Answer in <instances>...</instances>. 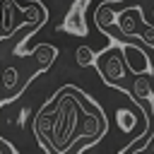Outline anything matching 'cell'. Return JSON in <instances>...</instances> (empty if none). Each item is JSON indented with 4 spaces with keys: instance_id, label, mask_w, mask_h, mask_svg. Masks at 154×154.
Here are the masks:
<instances>
[{
    "instance_id": "obj_6",
    "label": "cell",
    "mask_w": 154,
    "mask_h": 154,
    "mask_svg": "<svg viewBox=\"0 0 154 154\" xmlns=\"http://www.w3.org/2000/svg\"><path fill=\"white\" fill-rule=\"evenodd\" d=\"M75 60H77V65H79V67H89V65H94L96 53H94L89 46H79V48L75 51Z\"/></svg>"
},
{
    "instance_id": "obj_7",
    "label": "cell",
    "mask_w": 154,
    "mask_h": 154,
    "mask_svg": "<svg viewBox=\"0 0 154 154\" xmlns=\"http://www.w3.org/2000/svg\"><path fill=\"white\" fill-rule=\"evenodd\" d=\"M135 96L137 99H152V87H149V79L144 75H140L135 79Z\"/></svg>"
},
{
    "instance_id": "obj_3",
    "label": "cell",
    "mask_w": 154,
    "mask_h": 154,
    "mask_svg": "<svg viewBox=\"0 0 154 154\" xmlns=\"http://www.w3.org/2000/svg\"><path fill=\"white\" fill-rule=\"evenodd\" d=\"M147 19L142 17V10L135 5V7H128L123 10L120 14H116V26L120 31V38L128 41V38H137V24H144Z\"/></svg>"
},
{
    "instance_id": "obj_4",
    "label": "cell",
    "mask_w": 154,
    "mask_h": 154,
    "mask_svg": "<svg viewBox=\"0 0 154 154\" xmlns=\"http://www.w3.org/2000/svg\"><path fill=\"white\" fill-rule=\"evenodd\" d=\"M89 7V0H77L72 2L65 22L58 26L60 31H67L72 36H87V22H84V10Z\"/></svg>"
},
{
    "instance_id": "obj_5",
    "label": "cell",
    "mask_w": 154,
    "mask_h": 154,
    "mask_svg": "<svg viewBox=\"0 0 154 154\" xmlns=\"http://www.w3.org/2000/svg\"><path fill=\"white\" fill-rule=\"evenodd\" d=\"M31 55H36V58L41 60L38 70H41V72H46V70L51 67V63L58 58V48H55V46H48V43H41V46H36V48L31 51Z\"/></svg>"
},
{
    "instance_id": "obj_1",
    "label": "cell",
    "mask_w": 154,
    "mask_h": 154,
    "mask_svg": "<svg viewBox=\"0 0 154 154\" xmlns=\"http://www.w3.org/2000/svg\"><path fill=\"white\" fill-rule=\"evenodd\" d=\"M94 65L99 67L101 79H103L108 87H116V82L125 77V63H123V55H120V48H118L116 38H111L108 48L96 55Z\"/></svg>"
},
{
    "instance_id": "obj_8",
    "label": "cell",
    "mask_w": 154,
    "mask_h": 154,
    "mask_svg": "<svg viewBox=\"0 0 154 154\" xmlns=\"http://www.w3.org/2000/svg\"><path fill=\"white\" fill-rule=\"evenodd\" d=\"M2 87L5 89H14L17 87V70L14 67H5L2 70Z\"/></svg>"
},
{
    "instance_id": "obj_2",
    "label": "cell",
    "mask_w": 154,
    "mask_h": 154,
    "mask_svg": "<svg viewBox=\"0 0 154 154\" xmlns=\"http://www.w3.org/2000/svg\"><path fill=\"white\" fill-rule=\"evenodd\" d=\"M118 48H120V55H123L125 67H128L135 77H140V75H144V77L154 75V65H152V60L147 58V53H144L142 48H137V46L130 43V41H123Z\"/></svg>"
}]
</instances>
